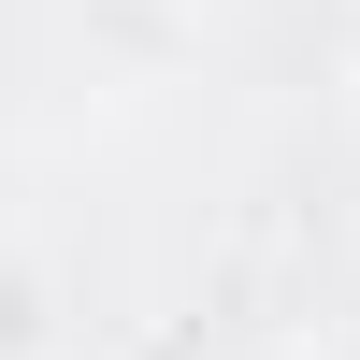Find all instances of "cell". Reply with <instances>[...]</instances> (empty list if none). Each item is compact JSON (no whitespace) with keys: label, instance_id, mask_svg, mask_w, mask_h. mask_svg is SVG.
Wrapping results in <instances>:
<instances>
[]
</instances>
